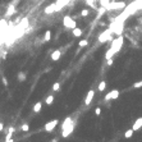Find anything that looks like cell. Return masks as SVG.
Returning <instances> with one entry per match:
<instances>
[{
	"label": "cell",
	"instance_id": "cell-1",
	"mask_svg": "<svg viewBox=\"0 0 142 142\" xmlns=\"http://www.w3.org/2000/svg\"><path fill=\"white\" fill-rule=\"evenodd\" d=\"M122 46H123V36L119 35V36L112 42V46H110V48H112L115 52H118L119 50L122 49Z\"/></svg>",
	"mask_w": 142,
	"mask_h": 142
},
{
	"label": "cell",
	"instance_id": "cell-2",
	"mask_svg": "<svg viewBox=\"0 0 142 142\" xmlns=\"http://www.w3.org/2000/svg\"><path fill=\"white\" fill-rule=\"evenodd\" d=\"M63 24L67 27V28H70V30H73L74 27H77L76 20H74L72 17H69V16H64V18H63Z\"/></svg>",
	"mask_w": 142,
	"mask_h": 142
},
{
	"label": "cell",
	"instance_id": "cell-3",
	"mask_svg": "<svg viewBox=\"0 0 142 142\" xmlns=\"http://www.w3.org/2000/svg\"><path fill=\"white\" fill-rule=\"evenodd\" d=\"M123 8H126V3H124V2L109 3V5L106 6L108 10H116V9H123Z\"/></svg>",
	"mask_w": 142,
	"mask_h": 142
},
{
	"label": "cell",
	"instance_id": "cell-4",
	"mask_svg": "<svg viewBox=\"0 0 142 142\" xmlns=\"http://www.w3.org/2000/svg\"><path fill=\"white\" fill-rule=\"evenodd\" d=\"M112 30H106L105 32H102V34L99 36V41L101 42V44H104V42H106L108 40H110L112 38Z\"/></svg>",
	"mask_w": 142,
	"mask_h": 142
},
{
	"label": "cell",
	"instance_id": "cell-5",
	"mask_svg": "<svg viewBox=\"0 0 142 142\" xmlns=\"http://www.w3.org/2000/svg\"><path fill=\"white\" fill-rule=\"evenodd\" d=\"M118 96H119V90H113V91L108 92L105 95L104 100L105 101H108V100H115V99H118Z\"/></svg>",
	"mask_w": 142,
	"mask_h": 142
},
{
	"label": "cell",
	"instance_id": "cell-6",
	"mask_svg": "<svg viewBox=\"0 0 142 142\" xmlns=\"http://www.w3.org/2000/svg\"><path fill=\"white\" fill-rule=\"evenodd\" d=\"M56 126H58V119H52V120H50L45 124V130L46 132H52Z\"/></svg>",
	"mask_w": 142,
	"mask_h": 142
},
{
	"label": "cell",
	"instance_id": "cell-7",
	"mask_svg": "<svg viewBox=\"0 0 142 142\" xmlns=\"http://www.w3.org/2000/svg\"><path fill=\"white\" fill-rule=\"evenodd\" d=\"M94 96H95V91L91 88L88 92H87V95H86V99H84V105H86V106H88V105L91 104V101L94 100Z\"/></svg>",
	"mask_w": 142,
	"mask_h": 142
},
{
	"label": "cell",
	"instance_id": "cell-8",
	"mask_svg": "<svg viewBox=\"0 0 142 142\" xmlns=\"http://www.w3.org/2000/svg\"><path fill=\"white\" fill-rule=\"evenodd\" d=\"M74 130V123H72L68 128H65L62 130V136L63 137H69V134H72V132Z\"/></svg>",
	"mask_w": 142,
	"mask_h": 142
},
{
	"label": "cell",
	"instance_id": "cell-9",
	"mask_svg": "<svg viewBox=\"0 0 142 142\" xmlns=\"http://www.w3.org/2000/svg\"><path fill=\"white\" fill-rule=\"evenodd\" d=\"M55 12H56V3H52L49 6L45 8V14H52V13H55Z\"/></svg>",
	"mask_w": 142,
	"mask_h": 142
},
{
	"label": "cell",
	"instance_id": "cell-10",
	"mask_svg": "<svg viewBox=\"0 0 142 142\" xmlns=\"http://www.w3.org/2000/svg\"><path fill=\"white\" fill-rule=\"evenodd\" d=\"M70 0H58L56 2V12H59L60 9H63L67 4H69Z\"/></svg>",
	"mask_w": 142,
	"mask_h": 142
},
{
	"label": "cell",
	"instance_id": "cell-11",
	"mask_svg": "<svg viewBox=\"0 0 142 142\" xmlns=\"http://www.w3.org/2000/svg\"><path fill=\"white\" fill-rule=\"evenodd\" d=\"M141 127H142V116L136 119V122L133 123L132 128H133V130H138V129H141Z\"/></svg>",
	"mask_w": 142,
	"mask_h": 142
},
{
	"label": "cell",
	"instance_id": "cell-12",
	"mask_svg": "<svg viewBox=\"0 0 142 142\" xmlns=\"http://www.w3.org/2000/svg\"><path fill=\"white\" fill-rule=\"evenodd\" d=\"M72 123H73L72 118H70V116H67V118L64 119V122L62 123V130H63V129H65V128H68V127H69Z\"/></svg>",
	"mask_w": 142,
	"mask_h": 142
},
{
	"label": "cell",
	"instance_id": "cell-13",
	"mask_svg": "<svg viewBox=\"0 0 142 142\" xmlns=\"http://www.w3.org/2000/svg\"><path fill=\"white\" fill-rule=\"evenodd\" d=\"M28 27V19L27 18H23L20 22H19V24H18V30H20V31H23L24 28H27Z\"/></svg>",
	"mask_w": 142,
	"mask_h": 142
},
{
	"label": "cell",
	"instance_id": "cell-14",
	"mask_svg": "<svg viewBox=\"0 0 142 142\" xmlns=\"http://www.w3.org/2000/svg\"><path fill=\"white\" fill-rule=\"evenodd\" d=\"M60 56H62V52H60V50H55V51H52V54H51V60L52 62H56V60H59L60 59Z\"/></svg>",
	"mask_w": 142,
	"mask_h": 142
},
{
	"label": "cell",
	"instance_id": "cell-15",
	"mask_svg": "<svg viewBox=\"0 0 142 142\" xmlns=\"http://www.w3.org/2000/svg\"><path fill=\"white\" fill-rule=\"evenodd\" d=\"M8 22H6V19H0V34L2 32H4L5 30H8Z\"/></svg>",
	"mask_w": 142,
	"mask_h": 142
},
{
	"label": "cell",
	"instance_id": "cell-16",
	"mask_svg": "<svg viewBox=\"0 0 142 142\" xmlns=\"http://www.w3.org/2000/svg\"><path fill=\"white\" fill-rule=\"evenodd\" d=\"M14 13H16V6H14L13 4H10V5L8 6V9H6V16L10 17V16H13Z\"/></svg>",
	"mask_w": 142,
	"mask_h": 142
},
{
	"label": "cell",
	"instance_id": "cell-17",
	"mask_svg": "<svg viewBox=\"0 0 142 142\" xmlns=\"http://www.w3.org/2000/svg\"><path fill=\"white\" fill-rule=\"evenodd\" d=\"M72 34H73V36H76V37H80V36H82V30H81L80 27H74V28L72 30Z\"/></svg>",
	"mask_w": 142,
	"mask_h": 142
},
{
	"label": "cell",
	"instance_id": "cell-18",
	"mask_svg": "<svg viewBox=\"0 0 142 142\" xmlns=\"http://www.w3.org/2000/svg\"><path fill=\"white\" fill-rule=\"evenodd\" d=\"M41 108H42V102H36L35 105H34V113H38V112H41Z\"/></svg>",
	"mask_w": 142,
	"mask_h": 142
},
{
	"label": "cell",
	"instance_id": "cell-19",
	"mask_svg": "<svg viewBox=\"0 0 142 142\" xmlns=\"http://www.w3.org/2000/svg\"><path fill=\"white\" fill-rule=\"evenodd\" d=\"M97 88H99L100 92H102V91L106 88V82H105V81H101V82L99 83V86H97Z\"/></svg>",
	"mask_w": 142,
	"mask_h": 142
},
{
	"label": "cell",
	"instance_id": "cell-20",
	"mask_svg": "<svg viewBox=\"0 0 142 142\" xmlns=\"http://www.w3.org/2000/svg\"><path fill=\"white\" fill-rule=\"evenodd\" d=\"M133 132H134V130H133V128H130V129L126 130V133H124V137H126V138H130V137L133 136Z\"/></svg>",
	"mask_w": 142,
	"mask_h": 142
},
{
	"label": "cell",
	"instance_id": "cell-21",
	"mask_svg": "<svg viewBox=\"0 0 142 142\" xmlns=\"http://www.w3.org/2000/svg\"><path fill=\"white\" fill-rule=\"evenodd\" d=\"M45 102H46L48 105H51V104L54 102V95H49V96L46 97V100H45Z\"/></svg>",
	"mask_w": 142,
	"mask_h": 142
},
{
	"label": "cell",
	"instance_id": "cell-22",
	"mask_svg": "<svg viewBox=\"0 0 142 142\" xmlns=\"http://www.w3.org/2000/svg\"><path fill=\"white\" fill-rule=\"evenodd\" d=\"M106 10H108V9H106V6H101V5H100V8L97 9V13H99V16H102V14L106 12Z\"/></svg>",
	"mask_w": 142,
	"mask_h": 142
},
{
	"label": "cell",
	"instance_id": "cell-23",
	"mask_svg": "<svg viewBox=\"0 0 142 142\" xmlns=\"http://www.w3.org/2000/svg\"><path fill=\"white\" fill-rule=\"evenodd\" d=\"M24 80H26V74H24L23 72L18 73V81H19V82H23Z\"/></svg>",
	"mask_w": 142,
	"mask_h": 142
},
{
	"label": "cell",
	"instance_id": "cell-24",
	"mask_svg": "<svg viewBox=\"0 0 142 142\" xmlns=\"http://www.w3.org/2000/svg\"><path fill=\"white\" fill-rule=\"evenodd\" d=\"M51 88H52V91H58V90H60V83H59V82H55V83L52 84Z\"/></svg>",
	"mask_w": 142,
	"mask_h": 142
},
{
	"label": "cell",
	"instance_id": "cell-25",
	"mask_svg": "<svg viewBox=\"0 0 142 142\" xmlns=\"http://www.w3.org/2000/svg\"><path fill=\"white\" fill-rule=\"evenodd\" d=\"M50 38H51V32H50V31H46V32H45V37H44V40H45V41H50Z\"/></svg>",
	"mask_w": 142,
	"mask_h": 142
},
{
	"label": "cell",
	"instance_id": "cell-26",
	"mask_svg": "<svg viewBox=\"0 0 142 142\" xmlns=\"http://www.w3.org/2000/svg\"><path fill=\"white\" fill-rule=\"evenodd\" d=\"M109 3H110V0H100V5L101 6H108Z\"/></svg>",
	"mask_w": 142,
	"mask_h": 142
},
{
	"label": "cell",
	"instance_id": "cell-27",
	"mask_svg": "<svg viewBox=\"0 0 142 142\" xmlns=\"http://www.w3.org/2000/svg\"><path fill=\"white\" fill-rule=\"evenodd\" d=\"M87 44H88V42H87V40H81L78 45H80V48H84V46H87Z\"/></svg>",
	"mask_w": 142,
	"mask_h": 142
},
{
	"label": "cell",
	"instance_id": "cell-28",
	"mask_svg": "<svg viewBox=\"0 0 142 142\" xmlns=\"http://www.w3.org/2000/svg\"><path fill=\"white\" fill-rule=\"evenodd\" d=\"M133 87H134V88H141V87H142V81H140V82H136V83H133Z\"/></svg>",
	"mask_w": 142,
	"mask_h": 142
},
{
	"label": "cell",
	"instance_id": "cell-29",
	"mask_svg": "<svg viewBox=\"0 0 142 142\" xmlns=\"http://www.w3.org/2000/svg\"><path fill=\"white\" fill-rule=\"evenodd\" d=\"M81 16H82V17H87V16H88V10H87V9H83L82 12H81Z\"/></svg>",
	"mask_w": 142,
	"mask_h": 142
},
{
	"label": "cell",
	"instance_id": "cell-30",
	"mask_svg": "<svg viewBox=\"0 0 142 142\" xmlns=\"http://www.w3.org/2000/svg\"><path fill=\"white\" fill-rule=\"evenodd\" d=\"M86 2H87V4H88V5H91V6L96 8V6H95V0H86Z\"/></svg>",
	"mask_w": 142,
	"mask_h": 142
},
{
	"label": "cell",
	"instance_id": "cell-31",
	"mask_svg": "<svg viewBox=\"0 0 142 142\" xmlns=\"http://www.w3.org/2000/svg\"><path fill=\"white\" fill-rule=\"evenodd\" d=\"M28 129H30V126H28V124H23V126H22V130H24V132H27Z\"/></svg>",
	"mask_w": 142,
	"mask_h": 142
},
{
	"label": "cell",
	"instance_id": "cell-32",
	"mask_svg": "<svg viewBox=\"0 0 142 142\" xmlns=\"http://www.w3.org/2000/svg\"><path fill=\"white\" fill-rule=\"evenodd\" d=\"M95 114H96V115H100V114H101V108H96Z\"/></svg>",
	"mask_w": 142,
	"mask_h": 142
},
{
	"label": "cell",
	"instance_id": "cell-33",
	"mask_svg": "<svg viewBox=\"0 0 142 142\" xmlns=\"http://www.w3.org/2000/svg\"><path fill=\"white\" fill-rule=\"evenodd\" d=\"M14 127H9V133H14Z\"/></svg>",
	"mask_w": 142,
	"mask_h": 142
},
{
	"label": "cell",
	"instance_id": "cell-34",
	"mask_svg": "<svg viewBox=\"0 0 142 142\" xmlns=\"http://www.w3.org/2000/svg\"><path fill=\"white\" fill-rule=\"evenodd\" d=\"M3 130H4V124L0 122V132H3Z\"/></svg>",
	"mask_w": 142,
	"mask_h": 142
},
{
	"label": "cell",
	"instance_id": "cell-35",
	"mask_svg": "<svg viewBox=\"0 0 142 142\" xmlns=\"http://www.w3.org/2000/svg\"><path fill=\"white\" fill-rule=\"evenodd\" d=\"M106 64H108V65H112V64H113V59H112V58L108 59V63H106Z\"/></svg>",
	"mask_w": 142,
	"mask_h": 142
},
{
	"label": "cell",
	"instance_id": "cell-36",
	"mask_svg": "<svg viewBox=\"0 0 142 142\" xmlns=\"http://www.w3.org/2000/svg\"><path fill=\"white\" fill-rule=\"evenodd\" d=\"M3 82H4V84H5V86H6V84H8V83H6V80H5V78H4V77H3Z\"/></svg>",
	"mask_w": 142,
	"mask_h": 142
},
{
	"label": "cell",
	"instance_id": "cell-37",
	"mask_svg": "<svg viewBox=\"0 0 142 142\" xmlns=\"http://www.w3.org/2000/svg\"><path fill=\"white\" fill-rule=\"evenodd\" d=\"M140 8H141V9H142V3H141V5H140Z\"/></svg>",
	"mask_w": 142,
	"mask_h": 142
}]
</instances>
